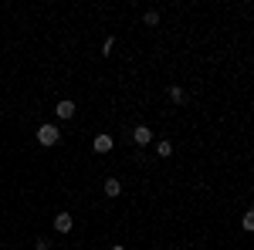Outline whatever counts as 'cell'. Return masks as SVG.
Listing matches in <instances>:
<instances>
[{"mask_svg": "<svg viewBox=\"0 0 254 250\" xmlns=\"http://www.w3.org/2000/svg\"><path fill=\"white\" fill-rule=\"evenodd\" d=\"M34 139H38V146H44V149H48V146H58L61 142V129L51 125V122H44L38 132H34Z\"/></svg>", "mask_w": 254, "mask_h": 250, "instance_id": "cell-1", "label": "cell"}, {"mask_svg": "<svg viewBox=\"0 0 254 250\" xmlns=\"http://www.w3.org/2000/svg\"><path fill=\"white\" fill-rule=\"evenodd\" d=\"M92 149H95L98 155H109L112 149H116V139H112V135H105V132H98L95 139H92Z\"/></svg>", "mask_w": 254, "mask_h": 250, "instance_id": "cell-2", "label": "cell"}, {"mask_svg": "<svg viewBox=\"0 0 254 250\" xmlns=\"http://www.w3.org/2000/svg\"><path fill=\"white\" fill-rule=\"evenodd\" d=\"M51 247H55V244H51L48 237H38V240H34V250H51Z\"/></svg>", "mask_w": 254, "mask_h": 250, "instance_id": "cell-11", "label": "cell"}, {"mask_svg": "<svg viewBox=\"0 0 254 250\" xmlns=\"http://www.w3.org/2000/svg\"><path fill=\"white\" fill-rule=\"evenodd\" d=\"M156 155L159 159H170V155H173V142H170V139H159L156 142Z\"/></svg>", "mask_w": 254, "mask_h": 250, "instance_id": "cell-8", "label": "cell"}, {"mask_svg": "<svg viewBox=\"0 0 254 250\" xmlns=\"http://www.w3.org/2000/svg\"><path fill=\"white\" fill-rule=\"evenodd\" d=\"M75 112H78V108H75V101H71V98H61L58 105H55V115H58L61 122H68V118H75Z\"/></svg>", "mask_w": 254, "mask_h": 250, "instance_id": "cell-4", "label": "cell"}, {"mask_svg": "<svg viewBox=\"0 0 254 250\" xmlns=\"http://www.w3.org/2000/svg\"><path fill=\"white\" fill-rule=\"evenodd\" d=\"M142 24H146V27H156L159 24V10H146V14H142Z\"/></svg>", "mask_w": 254, "mask_h": 250, "instance_id": "cell-9", "label": "cell"}, {"mask_svg": "<svg viewBox=\"0 0 254 250\" xmlns=\"http://www.w3.org/2000/svg\"><path fill=\"white\" fill-rule=\"evenodd\" d=\"M112 48H116V38H105V44H102V54H109Z\"/></svg>", "mask_w": 254, "mask_h": 250, "instance_id": "cell-12", "label": "cell"}, {"mask_svg": "<svg viewBox=\"0 0 254 250\" xmlns=\"http://www.w3.org/2000/svg\"><path fill=\"white\" fill-rule=\"evenodd\" d=\"M166 95H170L173 105H187V92H183V85H170V88H166Z\"/></svg>", "mask_w": 254, "mask_h": 250, "instance_id": "cell-7", "label": "cell"}, {"mask_svg": "<svg viewBox=\"0 0 254 250\" xmlns=\"http://www.w3.org/2000/svg\"><path fill=\"white\" fill-rule=\"evenodd\" d=\"M102 193H105L109 200H116V196H122V179H119V176H109V179L102 183Z\"/></svg>", "mask_w": 254, "mask_h": 250, "instance_id": "cell-6", "label": "cell"}, {"mask_svg": "<svg viewBox=\"0 0 254 250\" xmlns=\"http://www.w3.org/2000/svg\"><path fill=\"white\" fill-rule=\"evenodd\" d=\"M112 250H126V247H122V244H116V247H112Z\"/></svg>", "mask_w": 254, "mask_h": 250, "instance_id": "cell-13", "label": "cell"}, {"mask_svg": "<svg viewBox=\"0 0 254 250\" xmlns=\"http://www.w3.org/2000/svg\"><path fill=\"white\" fill-rule=\"evenodd\" d=\"M132 142H136L139 149L153 146V129H149V125H136V129H132Z\"/></svg>", "mask_w": 254, "mask_h": 250, "instance_id": "cell-3", "label": "cell"}, {"mask_svg": "<svg viewBox=\"0 0 254 250\" xmlns=\"http://www.w3.org/2000/svg\"><path fill=\"white\" fill-rule=\"evenodd\" d=\"M241 227H244V230H254V213H251V210L241 216Z\"/></svg>", "mask_w": 254, "mask_h": 250, "instance_id": "cell-10", "label": "cell"}, {"mask_svg": "<svg viewBox=\"0 0 254 250\" xmlns=\"http://www.w3.org/2000/svg\"><path fill=\"white\" fill-rule=\"evenodd\" d=\"M55 230L68 237V233L75 230V216H71V213H55Z\"/></svg>", "mask_w": 254, "mask_h": 250, "instance_id": "cell-5", "label": "cell"}]
</instances>
